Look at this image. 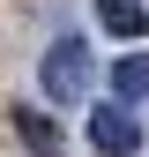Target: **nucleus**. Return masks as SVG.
I'll return each instance as SVG.
<instances>
[{
  "label": "nucleus",
  "instance_id": "nucleus-3",
  "mask_svg": "<svg viewBox=\"0 0 149 157\" xmlns=\"http://www.w3.org/2000/svg\"><path fill=\"white\" fill-rule=\"evenodd\" d=\"M97 23L112 37H142L149 30V8H142V0H97Z\"/></svg>",
  "mask_w": 149,
  "mask_h": 157
},
{
  "label": "nucleus",
  "instance_id": "nucleus-1",
  "mask_svg": "<svg viewBox=\"0 0 149 157\" xmlns=\"http://www.w3.org/2000/svg\"><path fill=\"white\" fill-rule=\"evenodd\" d=\"M45 97L52 105H82L89 97V45L82 37H52V52H45Z\"/></svg>",
  "mask_w": 149,
  "mask_h": 157
},
{
  "label": "nucleus",
  "instance_id": "nucleus-2",
  "mask_svg": "<svg viewBox=\"0 0 149 157\" xmlns=\"http://www.w3.org/2000/svg\"><path fill=\"white\" fill-rule=\"evenodd\" d=\"M89 150H97V157H142V120L119 105V97L89 112Z\"/></svg>",
  "mask_w": 149,
  "mask_h": 157
},
{
  "label": "nucleus",
  "instance_id": "nucleus-4",
  "mask_svg": "<svg viewBox=\"0 0 149 157\" xmlns=\"http://www.w3.org/2000/svg\"><path fill=\"white\" fill-rule=\"evenodd\" d=\"M15 135H23V142H30L37 157H67L60 127H52V120H37V105H23V112H15Z\"/></svg>",
  "mask_w": 149,
  "mask_h": 157
},
{
  "label": "nucleus",
  "instance_id": "nucleus-5",
  "mask_svg": "<svg viewBox=\"0 0 149 157\" xmlns=\"http://www.w3.org/2000/svg\"><path fill=\"white\" fill-rule=\"evenodd\" d=\"M112 90H119V105H142V97H149V60H142V52L112 60Z\"/></svg>",
  "mask_w": 149,
  "mask_h": 157
}]
</instances>
